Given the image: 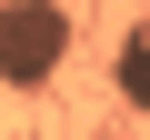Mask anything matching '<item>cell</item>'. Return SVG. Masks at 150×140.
Masks as SVG:
<instances>
[{
  "instance_id": "cell-1",
  "label": "cell",
  "mask_w": 150,
  "mask_h": 140,
  "mask_svg": "<svg viewBox=\"0 0 150 140\" xmlns=\"http://www.w3.org/2000/svg\"><path fill=\"white\" fill-rule=\"evenodd\" d=\"M80 10L70 0H0V90H50L70 70Z\"/></svg>"
},
{
  "instance_id": "cell-2",
  "label": "cell",
  "mask_w": 150,
  "mask_h": 140,
  "mask_svg": "<svg viewBox=\"0 0 150 140\" xmlns=\"http://www.w3.org/2000/svg\"><path fill=\"white\" fill-rule=\"evenodd\" d=\"M110 90L130 110H150V30H120V60H110Z\"/></svg>"
}]
</instances>
